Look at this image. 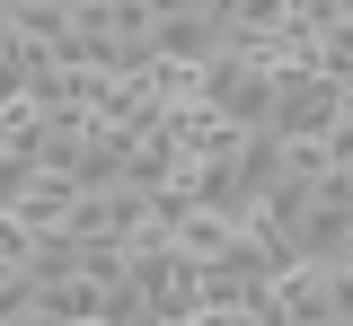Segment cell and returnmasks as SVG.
<instances>
[{
	"mask_svg": "<svg viewBox=\"0 0 353 326\" xmlns=\"http://www.w3.org/2000/svg\"><path fill=\"white\" fill-rule=\"evenodd\" d=\"M0 326H62V318H53V309H36V300H18V309H9Z\"/></svg>",
	"mask_w": 353,
	"mask_h": 326,
	"instance_id": "obj_1",
	"label": "cell"
},
{
	"mask_svg": "<svg viewBox=\"0 0 353 326\" xmlns=\"http://www.w3.org/2000/svg\"><path fill=\"white\" fill-rule=\"evenodd\" d=\"M80 326H106V318H80Z\"/></svg>",
	"mask_w": 353,
	"mask_h": 326,
	"instance_id": "obj_2",
	"label": "cell"
}]
</instances>
